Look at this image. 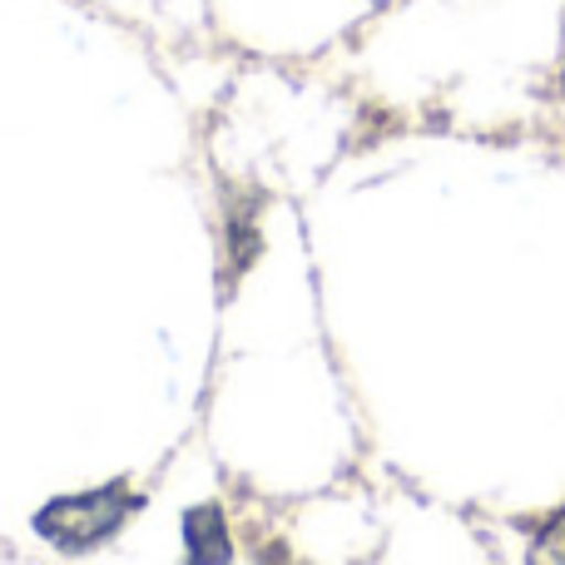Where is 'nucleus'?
<instances>
[{"mask_svg":"<svg viewBox=\"0 0 565 565\" xmlns=\"http://www.w3.org/2000/svg\"><path fill=\"white\" fill-rule=\"evenodd\" d=\"M139 511V497L125 481L79 491V497H55L35 511V536H45L55 551H95Z\"/></svg>","mask_w":565,"mask_h":565,"instance_id":"nucleus-1","label":"nucleus"},{"mask_svg":"<svg viewBox=\"0 0 565 565\" xmlns=\"http://www.w3.org/2000/svg\"><path fill=\"white\" fill-rule=\"evenodd\" d=\"M184 536H189V561H228L234 541H228L224 511L218 507H199L184 516Z\"/></svg>","mask_w":565,"mask_h":565,"instance_id":"nucleus-2","label":"nucleus"},{"mask_svg":"<svg viewBox=\"0 0 565 565\" xmlns=\"http://www.w3.org/2000/svg\"><path fill=\"white\" fill-rule=\"evenodd\" d=\"M536 556L541 561H565V511H556V516L541 526L536 536Z\"/></svg>","mask_w":565,"mask_h":565,"instance_id":"nucleus-3","label":"nucleus"}]
</instances>
